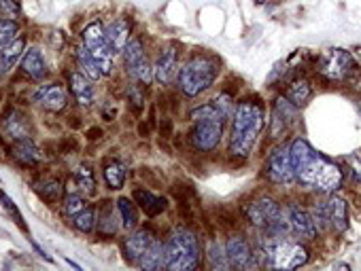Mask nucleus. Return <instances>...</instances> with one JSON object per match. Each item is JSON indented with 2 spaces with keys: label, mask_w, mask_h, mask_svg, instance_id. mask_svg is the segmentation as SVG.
Wrapping results in <instances>:
<instances>
[{
  "label": "nucleus",
  "mask_w": 361,
  "mask_h": 271,
  "mask_svg": "<svg viewBox=\"0 0 361 271\" xmlns=\"http://www.w3.org/2000/svg\"><path fill=\"white\" fill-rule=\"evenodd\" d=\"M153 240H155V235L151 233V229H147V227L132 229V233L123 240V255H125V259L130 261L132 265H136L138 259L142 257V253L147 250L149 244H151Z\"/></svg>",
  "instance_id": "nucleus-17"
},
{
  "label": "nucleus",
  "mask_w": 361,
  "mask_h": 271,
  "mask_svg": "<svg viewBox=\"0 0 361 271\" xmlns=\"http://www.w3.org/2000/svg\"><path fill=\"white\" fill-rule=\"evenodd\" d=\"M327 208V220H329V231L334 233H345L349 229V203L345 197L336 193H329L325 199Z\"/></svg>",
  "instance_id": "nucleus-16"
},
{
  "label": "nucleus",
  "mask_w": 361,
  "mask_h": 271,
  "mask_svg": "<svg viewBox=\"0 0 361 271\" xmlns=\"http://www.w3.org/2000/svg\"><path fill=\"white\" fill-rule=\"evenodd\" d=\"M100 136H102V131H100V129H90V140L100 138Z\"/></svg>",
  "instance_id": "nucleus-44"
},
{
  "label": "nucleus",
  "mask_w": 361,
  "mask_h": 271,
  "mask_svg": "<svg viewBox=\"0 0 361 271\" xmlns=\"http://www.w3.org/2000/svg\"><path fill=\"white\" fill-rule=\"evenodd\" d=\"M353 55H359V57H361V47H355V51H353Z\"/></svg>",
  "instance_id": "nucleus-45"
},
{
  "label": "nucleus",
  "mask_w": 361,
  "mask_h": 271,
  "mask_svg": "<svg viewBox=\"0 0 361 271\" xmlns=\"http://www.w3.org/2000/svg\"><path fill=\"white\" fill-rule=\"evenodd\" d=\"M316 70L329 81H351L357 75V64L353 53L345 49H325L316 60Z\"/></svg>",
  "instance_id": "nucleus-8"
},
{
  "label": "nucleus",
  "mask_w": 361,
  "mask_h": 271,
  "mask_svg": "<svg viewBox=\"0 0 361 271\" xmlns=\"http://www.w3.org/2000/svg\"><path fill=\"white\" fill-rule=\"evenodd\" d=\"M189 121H191V129H189V144L194 146L200 153H212L221 138H223V129L227 123V117L223 112L210 102L200 104L196 108L189 110Z\"/></svg>",
  "instance_id": "nucleus-3"
},
{
  "label": "nucleus",
  "mask_w": 361,
  "mask_h": 271,
  "mask_svg": "<svg viewBox=\"0 0 361 271\" xmlns=\"http://www.w3.org/2000/svg\"><path fill=\"white\" fill-rule=\"evenodd\" d=\"M127 75H130L136 83L147 87V85H151V81H153V64L149 62V57L145 55L134 66L127 68Z\"/></svg>",
  "instance_id": "nucleus-33"
},
{
  "label": "nucleus",
  "mask_w": 361,
  "mask_h": 271,
  "mask_svg": "<svg viewBox=\"0 0 361 271\" xmlns=\"http://www.w3.org/2000/svg\"><path fill=\"white\" fill-rule=\"evenodd\" d=\"M206 263L210 269L215 271H223V269H229V259L225 255V246L217 244V242H210L208 250H206Z\"/></svg>",
  "instance_id": "nucleus-32"
},
{
  "label": "nucleus",
  "mask_w": 361,
  "mask_h": 271,
  "mask_svg": "<svg viewBox=\"0 0 361 271\" xmlns=\"http://www.w3.org/2000/svg\"><path fill=\"white\" fill-rule=\"evenodd\" d=\"M83 44L88 47V51L98 62L102 77H111L113 75V60H115L117 51L113 49L109 38H106L104 26L100 24V21H94V24H90L83 30Z\"/></svg>",
  "instance_id": "nucleus-7"
},
{
  "label": "nucleus",
  "mask_w": 361,
  "mask_h": 271,
  "mask_svg": "<svg viewBox=\"0 0 361 271\" xmlns=\"http://www.w3.org/2000/svg\"><path fill=\"white\" fill-rule=\"evenodd\" d=\"M104 32H106L109 42L113 44V49L117 53H121L123 47L127 44V40L132 38V21L127 17H117V19L111 21L109 28H104Z\"/></svg>",
  "instance_id": "nucleus-23"
},
{
  "label": "nucleus",
  "mask_w": 361,
  "mask_h": 271,
  "mask_svg": "<svg viewBox=\"0 0 361 271\" xmlns=\"http://www.w3.org/2000/svg\"><path fill=\"white\" fill-rule=\"evenodd\" d=\"M264 106L258 100H240L232 112V131L227 146L229 155L236 157V159H249L264 129Z\"/></svg>",
  "instance_id": "nucleus-2"
},
{
  "label": "nucleus",
  "mask_w": 361,
  "mask_h": 271,
  "mask_svg": "<svg viewBox=\"0 0 361 271\" xmlns=\"http://www.w3.org/2000/svg\"><path fill=\"white\" fill-rule=\"evenodd\" d=\"M102 119H104V121H113V119H115V106L104 104V108H102Z\"/></svg>",
  "instance_id": "nucleus-43"
},
{
  "label": "nucleus",
  "mask_w": 361,
  "mask_h": 271,
  "mask_svg": "<svg viewBox=\"0 0 361 271\" xmlns=\"http://www.w3.org/2000/svg\"><path fill=\"white\" fill-rule=\"evenodd\" d=\"M347 164L351 166V174H353V178L361 185V153H353L351 157H347Z\"/></svg>",
  "instance_id": "nucleus-42"
},
{
  "label": "nucleus",
  "mask_w": 361,
  "mask_h": 271,
  "mask_svg": "<svg viewBox=\"0 0 361 271\" xmlns=\"http://www.w3.org/2000/svg\"><path fill=\"white\" fill-rule=\"evenodd\" d=\"M21 73L30 81H42L47 77V62L42 57L40 49L30 47L28 51H24V55H21Z\"/></svg>",
  "instance_id": "nucleus-20"
},
{
  "label": "nucleus",
  "mask_w": 361,
  "mask_h": 271,
  "mask_svg": "<svg viewBox=\"0 0 361 271\" xmlns=\"http://www.w3.org/2000/svg\"><path fill=\"white\" fill-rule=\"evenodd\" d=\"M255 257L264 259V265L270 269H297L308 263V250L304 244L268 233H264L262 250L255 253Z\"/></svg>",
  "instance_id": "nucleus-6"
},
{
  "label": "nucleus",
  "mask_w": 361,
  "mask_h": 271,
  "mask_svg": "<svg viewBox=\"0 0 361 271\" xmlns=\"http://www.w3.org/2000/svg\"><path fill=\"white\" fill-rule=\"evenodd\" d=\"M19 34V24L15 19H0V47L7 44L9 40H13Z\"/></svg>",
  "instance_id": "nucleus-40"
},
{
  "label": "nucleus",
  "mask_w": 361,
  "mask_h": 271,
  "mask_svg": "<svg viewBox=\"0 0 361 271\" xmlns=\"http://www.w3.org/2000/svg\"><path fill=\"white\" fill-rule=\"evenodd\" d=\"M179 73V44L170 42L160 51L158 60L153 62V81L162 87L173 83Z\"/></svg>",
  "instance_id": "nucleus-10"
},
{
  "label": "nucleus",
  "mask_w": 361,
  "mask_h": 271,
  "mask_svg": "<svg viewBox=\"0 0 361 271\" xmlns=\"http://www.w3.org/2000/svg\"><path fill=\"white\" fill-rule=\"evenodd\" d=\"M132 199L138 203V208L151 218H155V216H160L162 212L168 210V199L162 197V195H155L151 191H147V189H134Z\"/></svg>",
  "instance_id": "nucleus-21"
},
{
  "label": "nucleus",
  "mask_w": 361,
  "mask_h": 271,
  "mask_svg": "<svg viewBox=\"0 0 361 271\" xmlns=\"http://www.w3.org/2000/svg\"><path fill=\"white\" fill-rule=\"evenodd\" d=\"M0 201H3V206H5V210L13 216V222L17 224V227L24 231L28 237H30V229L26 227V222H24V218H21V212L17 210V206H15V201L5 193V191H0Z\"/></svg>",
  "instance_id": "nucleus-38"
},
{
  "label": "nucleus",
  "mask_w": 361,
  "mask_h": 271,
  "mask_svg": "<svg viewBox=\"0 0 361 271\" xmlns=\"http://www.w3.org/2000/svg\"><path fill=\"white\" fill-rule=\"evenodd\" d=\"M21 13L17 0H0V15H5L9 19H17Z\"/></svg>",
  "instance_id": "nucleus-41"
},
{
  "label": "nucleus",
  "mask_w": 361,
  "mask_h": 271,
  "mask_svg": "<svg viewBox=\"0 0 361 271\" xmlns=\"http://www.w3.org/2000/svg\"><path fill=\"white\" fill-rule=\"evenodd\" d=\"M138 269L145 271H155V269H166V244L162 240H153L149 248L142 253V257L136 263Z\"/></svg>",
  "instance_id": "nucleus-25"
},
{
  "label": "nucleus",
  "mask_w": 361,
  "mask_h": 271,
  "mask_svg": "<svg viewBox=\"0 0 361 271\" xmlns=\"http://www.w3.org/2000/svg\"><path fill=\"white\" fill-rule=\"evenodd\" d=\"M289 155L295 170V180L302 187L323 195L336 193L343 187V180H345L343 170L321 153H316L304 138H295L289 144Z\"/></svg>",
  "instance_id": "nucleus-1"
},
{
  "label": "nucleus",
  "mask_w": 361,
  "mask_h": 271,
  "mask_svg": "<svg viewBox=\"0 0 361 271\" xmlns=\"http://www.w3.org/2000/svg\"><path fill=\"white\" fill-rule=\"evenodd\" d=\"M166 269L191 271L202 265V246L198 235L187 227H175L166 237Z\"/></svg>",
  "instance_id": "nucleus-5"
},
{
  "label": "nucleus",
  "mask_w": 361,
  "mask_h": 271,
  "mask_svg": "<svg viewBox=\"0 0 361 271\" xmlns=\"http://www.w3.org/2000/svg\"><path fill=\"white\" fill-rule=\"evenodd\" d=\"M287 216H289V224H291V231L295 235H300L304 240H314L319 229L310 216V212L306 208H302L300 203H289L287 206Z\"/></svg>",
  "instance_id": "nucleus-15"
},
{
  "label": "nucleus",
  "mask_w": 361,
  "mask_h": 271,
  "mask_svg": "<svg viewBox=\"0 0 361 271\" xmlns=\"http://www.w3.org/2000/svg\"><path fill=\"white\" fill-rule=\"evenodd\" d=\"M121 55H123V64H125V70H127V68L134 66L140 57H145V44H142V38L132 36L130 40H127L125 47H123Z\"/></svg>",
  "instance_id": "nucleus-35"
},
{
  "label": "nucleus",
  "mask_w": 361,
  "mask_h": 271,
  "mask_svg": "<svg viewBox=\"0 0 361 271\" xmlns=\"http://www.w3.org/2000/svg\"><path fill=\"white\" fill-rule=\"evenodd\" d=\"M225 255L229 259V265L236 269H253L260 265L245 235H229V240L225 242Z\"/></svg>",
  "instance_id": "nucleus-11"
},
{
  "label": "nucleus",
  "mask_w": 361,
  "mask_h": 271,
  "mask_svg": "<svg viewBox=\"0 0 361 271\" xmlns=\"http://www.w3.org/2000/svg\"><path fill=\"white\" fill-rule=\"evenodd\" d=\"M75 57H77L79 68H81V73H83L85 77L92 79L94 83L102 79L100 66H98V62L94 60V55L88 51V47H85V44H79V47L75 49Z\"/></svg>",
  "instance_id": "nucleus-28"
},
{
  "label": "nucleus",
  "mask_w": 361,
  "mask_h": 271,
  "mask_svg": "<svg viewBox=\"0 0 361 271\" xmlns=\"http://www.w3.org/2000/svg\"><path fill=\"white\" fill-rule=\"evenodd\" d=\"M219 70H221V64L215 55L204 53V51L189 55L177 73L179 92L185 98H198L206 94L208 89L215 85Z\"/></svg>",
  "instance_id": "nucleus-4"
},
{
  "label": "nucleus",
  "mask_w": 361,
  "mask_h": 271,
  "mask_svg": "<svg viewBox=\"0 0 361 271\" xmlns=\"http://www.w3.org/2000/svg\"><path fill=\"white\" fill-rule=\"evenodd\" d=\"M34 191L40 195V199H45L47 203H51V206L64 197V185L60 183V180H55V178L40 180V183L34 185Z\"/></svg>",
  "instance_id": "nucleus-30"
},
{
  "label": "nucleus",
  "mask_w": 361,
  "mask_h": 271,
  "mask_svg": "<svg viewBox=\"0 0 361 271\" xmlns=\"http://www.w3.org/2000/svg\"><path fill=\"white\" fill-rule=\"evenodd\" d=\"M316 229L319 231H329V220H327V208H325V201H316L312 206V212H310Z\"/></svg>",
  "instance_id": "nucleus-39"
},
{
  "label": "nucleus",
  "mask_w": 361,
  "mask_h": 271,
  "mask_svg": "<svg viewBox=\"0 0 361 271\" xmlns=\"http://www.w3.org/2000/svg\"><path fill=\"white\" fill-rule=\"evenodd\" d=\"M255 3H258V5H262V3H264V0H255Z\"/></svg>",
  "instance_id": "nucleus-46"
},
{
  "label": "nucleus",
  "mask_w": 361,
  "mask_h": 271,
  "mask_svg": "<svg viewBox=\"0 0 361 271\" xmlns=\"http://www.w3.org/2000/svg\"><path fill=\"white\" fill-rule=\"evenodd\" d=\"M26 51V38L24 36H15L7 44L0 47V75L11 73V68L21 60Z\"/></svg>",
  "instance_id": "nucleus-24"
},
{
  "label": "nucleus",
  "mask_w": 361,
  "mask_h": 271,
  "mask_svg": "<svg viewBox=\"0 0 361 271\" xmlns=\"http://www.w3.org/2000/svg\"><path fill=\"white\" fill-rule=\"evenodd\" d=\"M0 133H3L5 138L11 140V142L30 138V121L21 110L11 108L7 115L0 119Z\"/></svg>",
  "instance_id": "nucleus-14"
},
{
  "label": "nucleus",
  "mask_w": 361,
  "mask_h": 271,
  "mask_svg": "<svg viewBox=\"0 0 361 271\" xmlns=\"http://www.w3.org/2000/svg\"><path fill=\"white\" fill-rule=\"evenodd\" d=\"M75 229L81 233H92L96 229V210L94 208H85L83 212H79L75 218Z\"/></svg>",
  "instance_id": "nucleus-37"
},
{
  "label": "nucleus",
  "mask_w": 361,
  "mask_h": 271,
  "mask_svg": "<svg viewBox=\"0 0 361 271\" xmlns=\"http://www.w3.org/2000/svg\"><path fill=\"white\" fill-rule=\"evenodd\" d=\"M85 208H88V203H85V195L81 193H69L64 195V201H62V212L75 218L79 212H83Z\"/></svg>",
  "instance_id": "nucleus-36"
},
{
  "label": "nucleus",
  "mask_w": 361,
  "mask_h": 271,
  "mask_svg": "<svg viewBox=\"0 0 361 271\" xmlns=\"http://www.w3.org/2000/svg\"><path fill=\"white\" fill-rule=\"evenodd\" d=\"M102 174H104V180H106V187H109L111 191H121L123 189L125 178H127V170L121 162H117V159L106 162Z\"/></svg>",
  "instance_id": "nucleus-29"
},
{
  "label": "nucleus",
  "mask_w": 361,
  "mask_h": 271,
  "mask_svg": "<svg viewBox=\"0 0 361 271\" xmlns=\"http://www.w3.org/2000/svg\"><path fill=\"white\" fill-rule=\"evenodd\" d=\"M73 178H75V185H77V189H79L81 195H85V197H94L96 195L98 180H96V172L92 170V166L79 164L73 170Z\"/></svg>",
  "instance_id": "nucleus-26"
},
{
  "label": "nucleus",
  "mask_w": 361,
  "mask_h": 271,
  "mask_svg": "<svg viewBox=\"0 0 361 271\" xmlns=\"http://www.w3.org/2000/svg\"><path fill=\"white\" fill-rule=\"evenodd\" d=\"M11 155L15 162H19L21 166H30V168L38 166L42 159H45V155H42V151L32 142V138L11 142Z\"/></svg>",
  "instance_id": "nucleus-22"
},
{
  "label": "nucleus",
  "mask_w": 361,
  "mask_h": 271,
  "mask_svg": "<svg viewBox=\"0 0 361 271\" xmlns=\"http://www.w3.org/2000/svg\"><path fill=\"white\" fill-rule=\"evenodd\" d=\"M117 210H119V216H121V224L132 231L138 227V210H136V201L130 199V197H119L117 199Z\"/></svg>",
  "instance_id": "nucleus-31"
},
{
  "label": "nucleus",
  "mask_w": 361,
  "mask_h": 271,
  "mask_svg": "<svg viewBox=\"0 0 361 271\" xmlns=\"http://www.w3.org/2000/svg\"><path fill=\"white\" fill-rule=\"evenodd\" d=\"M285 98L297 106V108H304L310 98H312V87H310V81L308 79H293L289 85H287V92H285Z\"/></svg>",
  "instance_id": "nucleus-27"
},
{
  "label": "nucleus",
  "mask_w": 361,
  "mask_h": 271,
  "mask_svg": "<svg viewBox=\"0 0 361 271\" xmlns=\"http://www.w3.org/2000/svg\"><path fill=\"white\" fill-rule=\"evenodd\" d=\"M266 178L274 185H291L295 180V170L291 164L289 146H276L266 162Z\"/></svg>",
  "instance_id": "nucleus-9"
},
{
  "label": "nucleus",
  "mask_w": 361,
  "mask_h": 271,
  "mask_svg": "<svg viewBox=\"0 0 361 271\" xmlns=\"http://www.w3.org/2000/svg\"><path fill=\"white\" fill-rule=\"evenodd\" d=\"M34 102L49 112H62L69 106V92L60 83H47L34 92Z\"/></svg>",
  "instance_id": "nucleus-13"
},
{
  "label": "nucleus",
  "mask_w": 361,
  "mask_h": 271,
  "mask_svg": "<svg viewBox=\"0 0 361 271\" xmlns=\"http://www.w3.org/2000/svg\"><path fill=\"white\" fill-rule=\"evenodd\" d=\"M127 106H130V110L134 112L136 117L142 115V110L147 106V92H145V85L140 83H132L130 87H127Z\"/></svg>",
  "instance_id": "nucleus-34"
},
{
  "label": "nucleus",
  "mask_w": 361,
  "mask_h": 271,
  "mask_svg": "<svg viewBox=\"0 0 361 271\" xmlns=\"http://www.w3.org/2000/svg\"><path fill=\"white\" fill-rule=\"evenodd\" d=\"M94 81L88 79L83 73H71L69 75V85H71V94L75 96L77 104L83 108H90L96 104V87L92 85Z\"/></svg>",
  "instance_id": "nucleus-18"
},
{
  "label": "nucleus",
  "mask_w": 361,
  "mask_h": 271,
  "mask_svg": "<svg viewBox=\"0 0 361 271\" xmlns=\"http://www.w3.org/2000/svg\"><path fill=\"white\" fill-rule=\"evenodd\" d=\"M297 106H293L287 98H276L272 106V123H270V133L272 138H281L287 133L295 123H297Z\"/></svg>",
  "instance_id": "nucleus-12"
},
{
  "label": "nucleus",
  "mask_w": 361,
  "mask_h": 271,
  "mask_svg": "<svg viewBox=\"0 0 361 271\" xmlns=\"http://www.w3.org/2000/svg\"><path fill=\"white\" fill-rule=\"evenodd\" d=\"M119 210L113 206V201H104L96 210V229L104 237H113L119 229Z\"/></svg>",
  "instance_id": "nucleus-19"
}]
</instances>
